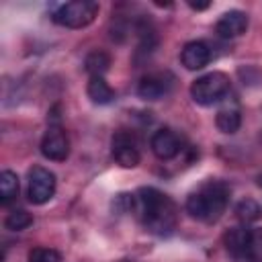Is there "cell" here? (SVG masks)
Returning <instances> with one entry per match:
<instances>
[{
    "label": "cell",
    "mask_w": 262,
    "mask_h": 262,
    "mask_svg": "<svg viewBox=\"0 0 262 262\" xmlns=\"http://www.w3.org/2000/svg\"><path fill=\"white\" fill-rule=\"evenodd\" d=\"M149 145H151V151H154V156H156L158 160H172V158H176L178 151H180V139H178V135H176L172 129H168V127L158 129V131L151 135Z\"/></svg>",
    "instance_id": "cell-8"
},
{
    "label": "cell",
    "mask_w": 262,
    "mask_h": 262,
    "mask_svg": "<svg viewBox=\"0 0 262 262\" xmlns=\"http://www.w3.org/2000/svg\"><path fill=\"white\" fill-rule=\"evenodd\" d=\"M29 262H61V256L51 248H35L29 252Z\"/></svg>",
    "instance_id": "cell-20"
},
{
    "label": "cell",
    "mask_w": 262,
    "mask_h": 262,
    "mask_svg": "<svg viewBox=\"0 0 262 262\" xmlns=\"http://www.w3.org/2000/svg\"><path fill=\"white\" fill-rule=\"evenodd\" d=\"M172 88V82L166 74H147L137 84V94L143 100H160L164 98Z\"/></svg>",
    "instance_id": "cell-10"
},
{
    "label": "cell",
    "mask_w": 262,
    "mask_h": 262,
    "mask_svg": "<svg viewBox=\"0 0 262 262\" xmlns=\"http://www.w3.org/2000/svg\"><path fill=\"white\" fill-rule=\"evenodd\" d=\"M86 92L94 104H111L115 100V90L108 86V82L102 76H90Z\"/></svg>",
    "instance_id": "cell-12"
},
{
    "label": "cell",
    "mask_w": 262,
    "mask_h": 262,
    "mask_svg": "<svg viewBox=\"0 0 262 262\" xmlns=\"http://www.w3.org/2000/svg\"><path fill=\"white\" fill-rule=\"evenodd\" d=\"M41 154L47 160H53V162H66L68 160L70 139H68V133L59 125H51L45 131V135L41 139Z\"/></svg>",
    "instance_id": "cell-7"
},
{
    "label": "cell",
    "mask_w": 262,
    "mask_h": 262,
    "mask_svg": "<svg viewBox=\"0 0 262 262\" xmlns=\"http://www.w3.org/2000/svg\"><path fill=\"white\" fill-rule=\"evenodd\" d=\"M98 14V2L94 0H74V2H66L61 4L55 12H53V23L68 27V29H84L88 27L94 16Z\"/></svg>",
    "instance_id": "cell-4"
},
{
    "label": "cell",
    "mask_w": 262,
    "mask_h": 262,
    "mask_svg": "<svg viewBox=\"0 0 262 262\" xmlns=\"http://www.w3.org/2000/svg\"><path fill=\"white\" fill-rule=\"evenodd\" d=\"M111 66V57L108 53L96 49V51H90L84 59V70L90 74V76H102Z\"/></svg>",
    "instance_id": "cell-16"
},
{
    "label": "cell",
    "mask_w": 262,
    "mask_h": 262,
    "mask_svg": "<svg viewBox=\"0 0 262 262\" xmlns=\"http://www.w3.org/2000/svg\"><path fill=\"white\" fill-rule=\"evenodd\" d=\"M55 194V174L47 168L35 166L29 170V188L27 196L33 205H45Z\"/></svg>",
    "instance_id": "cell-5"
},
{
    "label": "cell",
    "mask_w": 262,
    "mask_h": 262,
    "mask_svg": "<svg viewBox=\"0 0 262 262\" xmlns=\"http://www.w3.org/2000/svg\"><path fill=\"white\" fill-rule=\"evenodd\" d=\"M227 201H229V186L221 180H209L196 192L188 194L184 207L192 219L213 223L223 215Z\"/></svg>",
    "instance_id": "cell-2"
},
{
    "label": "cell",
    "mask_w": 262,
    "mask_h": 262,
    "mask_svg": "<svg viewBox=\"0 0 262 262\" xmlns=\"http://www.w3.org/2000/svg\"><path fill=\"white\" fill-rule=\"evenodd\" d=\"M235 215H237L239 221L252 223V221H258L262 217V207L254 199H244L235 205Z\"/></svg>",
    "instance_id": "cell-17"
},
{
    "label": "cell",
    "mask_w": 262,
    "mask_h": 262,
    "mask_svg": "<svg viewBox=\"0 0 262 262\" xmlns=\"http://www.w3.org/2000/svg\"><path fill=\"white\" fill-rule=\"evenodd\" d=\"M18 196V176L12 170H4L0 174V201L2 205H8Z\"/></svg>",
    "instance_id": "cell-15"
},
{
    "label": "cell",
    "mask_w": 262,
    "mask_h": 262,
    "mask_svg": "<svg viewBox=\"0 0 262 262\" xmlns=\"http://www.w3.org/2000/svg\"><path fill=\"white\" fill-rule=\"evenodd\" d=\"M188 6L192 10H205V8H209V2H188Z\"/></svg>",
    "instance_id": "cell-21"
},
{
    "label": "cell",
    "mask_w": 262,
    "mask_h": 262,
    "mask_svg": "<svg viewBox=\"0 0 262 262\" xmlns=\"http://www.w3.org/2000/svg\"><path fill=\"white\" fill-rule=\"evenodd\" d=\"M31 223H33V217H31L25 209H14V211H10V213L6 215V219H4V227L10 229V231H23V229H27Z\"/></svg>",
    "instance_id": "cell-19"
},
{
    "label": "cell",
    "mask_w": 262,
    "mask_h": 262,
    "mask_svg": "<svg viewBox=\"0 0 262 262\" xmlns=\"http://www.w3.org/2000/svg\"><path fill=\"white\" fill-rule=\"evenodd\" d=\"M248 233L250 229H244V227H233L225 233V246L231 254L235 256H246V246H248Z\"/></svg>",
    "instance_id": "cell-14"
},
{
    "label": "cell",
    "mask_w": 262,
    "mask_h": 262,
    "mask_svg": "<svg viewBox=\"0 0 262 262\" xmlns=\"http://www.w3.org/2000/svg\"><path fill=\"white\" fill-rule=\"evenodd\" d=\"M246 258L250 262H262V227H254L248 233Z\"/></svg>",
    "instance_id": "cell-18"
},
{
    "label": "cell",
    "mask_w": 262,
    "mask_h": 262,
    "mask_svg": "<svg viewBox=\"0 0 262 262\" xmlns=\"http://www.w3.org/2000/svg\"><path fill=\"white\" fill-rule=\"evenodd\" d=\"M248 14L242 10H229L221 14V18L215 25V33L221 39H235L248 31Z\"/></svg>",
    "instance_id": "cell-9"
},
{
    "label": "cell",
    "mask_w": 262,
    "mask_h": 262,
    "mask_svg": "<svg viewBox=\"0 0 262 262\" xmlns=\"http://www.w3.org/2000/svg\"><path fill=\"white\" fill-rule=\"evenodd\" d=\"M111 151H113V158L119 166L123 168H135L141 160V154H139V147H137V141L135 137L129 133V131H117L111 139Z\"/></svg>",
    "instance_id": "cell-6"
},
{
    "label": "cell",
    "mask_w": 262,
    "mask_h": 262,
    "mask_svg": "<svg viewBox=\"0 0 262 262\" xmlns=\"http://www.w3.org/2000/svg\"><path fill=\"white\" fill-rule=\"evenodd\" d=\"M229 78L223 72H209L190 84V98L201 106H211L223 100L229 92Z\"/></svg>",
    "instance_id": "cell-3"
},
{
    "label": "cell",
    "mask_w": 262,
    "mask_h": 262,
    "mask_svg": "<svg viewBox=\"0 0 262 262\" xmlns=\"http://www.w3.org/2000/svg\"><path fill=\"white\" fill-rule=\"evenodd\" d=\"M180 61L186 70L190 72H196V70H203L209 61H211V49L205 41H190L182 47V53H180Z\"/></svg>",
    "instance_id": "cell-11"
},
{
    "label": "cell",
    "mask_w": 262,
    "mask_h": 262,
    "mask_svg": "<svg viewBox=\"0 0 262 262\" xmlns=\"http://www.w3.org/2000/svg\"><path fill=\"white\" fill-rule=\"evenodd\" d=\"M139 219L143 227L156 235H170L178 225L176 203L154 186H143L135 194Z\"/></svg>",
    "instance_id": "cell-1"
},
{
    "label": "cell",
    "mask_w": 262,
    "mask_h": 262,
    "mask_svg": "<svg viewBox=\"0 0 262 262\" xmlns=\"http://www.w3.org/2000/svg\"><path fill=\"white\" fill-rule=\"evenodd\" d=\"M215 125H217V129H219L221 133L231 135V133H235V131L239 129V125H242V115H239V111H237L235 106H225V108H221V111L217 113Z\"/></svg>",
    "instance_id": "cell-13"
}]
</instances>
